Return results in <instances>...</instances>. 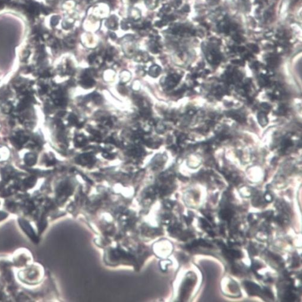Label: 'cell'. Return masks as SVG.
Listing matches in <instances>:
<instances>
[{
    "label": "cell",
    "mask_w": 302,
    "mask_h": 302,
    "mask_svg": "<svg viewBox=\"0 0 302 302\" xmlns=\"http://www.w3.org/2000/svg\"><path fill=\"white\" fill-rule=\"evenodd\" d=\"M24 161L28 165L32 166L36 162V156L33 153H29L24 157Z\"/></svg>",
    "instance_id": "cell-9"
},
{
    "label": "cell",
    "mask_w": 302,
    "mask_h": 302,
    "mask_svg": "<svg viewBox=\"0 0 302 302\" xmlns=\"http://www.w3.org/2000/svg\"><path fill=\"white\" fill-rule=\"evenodd\" d=\"M165 125L161 122H158L156 123V130L158 133H162L165 131Z\"/></svg>",
    "instance_id": "cell-15"
},
{
    "label": "cell",
    "mask_w": 302,
    "mask_h": 302,
    "mask_svg": "<svg viewBox=\"0 0 302 302\" xmlns=\"http://www.w3.org/2000/svg\"><path fill=\"white\" fill-rule=\"evenodd\" d=\"M182 10L183 11L186 12V13H188L190 11V7L188 5H184L183 7V8H182Z\"/></svg>",
    "instance_id": "cell-25"
},
{
    "label": "cell",
    "mask_w": 302,
    "mask_h": 302,
    "mask_svg": "<svg viewBox=\"0 0 302 302\" xmlns=\"http://www.w3.org/2000/svg\"><path fill=\"white\" fill-rule=\"evenodd\" d=\"M76 161L82 165H93L96 162V159L95 156L89 153L83 154L79 155L76 158Z\"/></svg>",
    "instance_id": "cell-1"
},
{
    "label": "cell",
    "mask_w": 302,
    "mask_h": 302,
    "mask_svg": "<svg viewBox=\"0 0 302 302\" xmlns=\"http://www.w3.org/2000/svg\"><path fill=\"white\" fill-rule=\"evenodd\" d=\"M86 99L88 100H93V101L94 102V103H95L96 104H98V105H99L100 104H102V101H103L102 97L100 96L99 94L95 93V92L87 96Z\"/></svg>",
    "instance_id": "cell-7"
},
{
    "label": "cell",
    "mask_w": 302,
    "mask_h": 302,
    "mask_svg": "<svg viewBox=\"0 0 302 302\" xmlns=\"http://www.w3.org/2000/svg\"><path fill=\"white\" fill-rule=\"evenodd\" d=\"M180 76L178 74H172L169 75L165 80V86L167 89H170L174 88L180 80Z\"/></svg>",
    "instance_id": "cell-2"
},
{
    "label": "cell",
    "mask_w": 302,
    "mask_h": 302,
    "mask_svg": "<svg viewBox=\"0 0 302 302\" xmlns=\"http://www.w3.org/2000/svg\"><path fill=\"white\" fill-rule=\"evenodd\" d=\"M110 36L113 39H115L116 38V35L114 33H113V32H111L110 33Z\"/></svg>",
    "instance_id": "cell-26"
},
{
    "label": "cell",
    "mask_w": 302,
    "mask_h": 302,
    "mask_svg": "<svg viewBox=\"0 0 302 302\" xmlns=\"http://www.w3.org/2000/svg\"><path fill=\"white\" fill-rule=\"evenodd\" d=\"M76 42V38L74 36H70L65 40V44L69 48H73Z\"/></svg>",
    "instance_id": "cell-14"
},
{
    "label": "cell",
    "mask_w": 302,
    "mask_h": 302,
    "mask_svg": "<svg viewBox=\"0 0 302 302\" xmlns=\"http://www.w3.org/2000/svg\"><path fill=\"white\" fill-rule=\"evenodd\" d=\"M258 119L259 124L262 126H265L268 124V119L266 114L264 113H261L258 114Z\"/></svg>",
    "instance_id": "cell-12"
},
{
    "label": "cell",
    "mask_w": 302,
    "mask_h": 302,
    "mask_svg": "<svg viewBox=\"0 0 302 302\" xmlns=\"http://www.w3.org/2000/svg\"><path fill=\"white\" fill-rule=\"evenodd\" d=\"M107 26L111 29H116L117 28L118 23H117V18L115 16H113L107 20Z\"/></svg>",
    "instance_id": "cell-10"
},
{
    "label": "cell",
    "mask_w": 302,
    "mask_h": 302,
    "mask_svg": "<svg viewBox=\"0 0 302 302\" xmlns=\"http://www.w3.org/2000/svg\"><path fill=\"white\" fill-rule=\"evenodd\" d=\"M226 251H227L228 255L231 258H237L241 256V253L239 252L238 251L234 250H226Z\"/></svg>",
    "instance_id": "cell-16"
},
{
    "label": "cell",
    "mask_w": 302,
    "mask_h": 302,
    "mask_svg": "<svg viewBox=\"0 0 302 302\" xmlns=\"http://www.w3.org/2000/svg\"><path fill=\"white\" fill-rule=\"evenodd\" d=\"M220 215L223 220H229L232 216V212L229 209H224L220 212Z\"/></svg>",
    "instance_id": "cell-13"
},
{
    "label": "cell",
    "mask_w": 302,
    "mask_h": 302,
    "mask_svg": "<svg viewBox=\"0 0 302 302\" xmlns=\"http://www.w3.org/2000/svg\"><path fill=\"white\" fill-rule=\"evenodd\" d=\"M102 156L103 157H104L106 159H113L115 158V155L114 154H110L108 152H104L102 153Z\"/></svg>",
    "instance_id": "cell-18"
},
{
    "label": "cell",
    "mask_w": 302,
    "mask_h": 302,
    "mask_svg": "<svg viewBox=\"0 0 302 302\" xmlns=\"http://www.w3.org/2000/svg\"><path fill=\"white\" fill-rule=\"evenodd\" d=\"M245 286L247 290V293L250 295H257L260 291V290H261L259 286L253 282H251L249 281L245 282Z\"/></svg>",
    "instance_id": "cell-4"
},
{
    "label": "cell",
    "mask_w": 302,
    "mask_h": 302,
    "mask_svg": "<svg viewBox=\"0 0 302 302\" xmlns=\"http://www.w3.org/2000/svg\"><path fill=\"white\" fill-rule=\"evenodd\" d=\"M96 58H97V56H96V55L95 54H90V55L88 57V61H89V63L90 64H93V63L95 62V61L96 60Z\"/></svg>",
    "instance_id": "cell-19"
},
{
    "label": "cell",
    "mask_w": 302,
    "mask_h": 302,
    "mask_svg": "<svg viewBox=\"0 0 302 302\" xmlns=\"http://www.w3.org/2000/svg\"><path fill=\"white\" fill-rule=\"evenodd\" d=\"M69 121L71 125H77L78 124V119L77 117L73 114H71L69 117Z\"/></svg>",
    "instance_id": "cell-17"
},
{
    "label": "cell",
    "mask_w": 302,
    "mask_h": 302,
    "mask_svg": "<svg viewBox=\"0 0 302 302\" xmlns=\"http://www.w3.org/2000/svg\"><path fill=\"white\" fill-rule=\"evenodd\" d=\"M233 39L234 40H235L236 42H241L243 40V39H242V37H241L240 35H234L233 36Z\"/></svg>",
    "instance_id": "cell-22"
},
{
    "label": "cell",
    "mask_w": 302,
    "mask_h": 302,
    "mask_svg": "<svg viewBox=\"0 0 302 302\" xmlns=\"http://www.w3.org/2000/svg\"><path fill=\"white\" fill-rule=\"evenodd\" d=\"M127 154L129 156H133V157H141L144 154V149H142L141 147L138 146H135L131 147L129 149H128Z\"/></svg>",
    "instance_id": "cell-5"
},
{
    "label": "cell",
    "mask_w": 302,
    "mask_h": 302,
    "mask_svg": "<svg viewBox=\"0 0 302 302\" xmlns=\"http://www.w3.org/2000/svg\"><path fill=\"white\" fill-rule=\"evenodd\" d=\"M138 1V0H130V1L132 3H136Z\"/></svg>",
    "instance_id": "cell-27"
},
{
    "label": "cell",
    "mask_w": 302,
    "mask_h": 302,
    "mask_svg": "<svg viewBox=\"0 0 302 302\" xmlns=\"http://www.w3.org/2000/svg\"><path fill=\"white\" fill-rule=\"evenodd\" d=\"M162 11H164V12H167V11H169L170 10V7L169 5H165L163 7V8L161 9Z\"/></svg>",
    "instance_id": "cell-24"
},
{
    "label": "cell",
    "mask_w": 302,
    "mask_h": 302,
    "mask_svg": "<svg viewBox=\"0 0 302 302\" xmlns=\"http://www.w3.org/2000/svg\"><path fill=\"white\" fill-rule=\"evenodd\" d=\"M74 142L76 147L82 148L87 144L88 140L84 135H78L75 137Z\"/></svg>",
    "instance_id": "cell-6"
},
{
    "label": "cell",
    "mask_w": 302,
    "mask_h": 302,
    "mask_svg": "<svg viewBox=\"0 0 302 302\" xmlns=\"http://www.w3.org/2000/svg\"><path fill=\"white\" fill-rule=\"evenodd\" d=\"M80 84L83 88L88 89L94 86L95 84V82L92 77L83 74Z\"/></svg>",
    "instance_id": "cell-3"
},
{
    "label": "cell",
    "mask_w": 302,
    "mask_h": 302,
    "mask_svg": "<svg viewBox=\"0 0 302 302\" xmlns=\"http://www.w3.org/2000/svg\"><path fill=\"white\" fill-rule=\"evenodd\" d=\"M129 24H130L129 23H128L126 21H123L121 23V27L123 28V29L124 30H127L129 28Z\"/></svg>",
    "instance_id": "cell-21"
},
{
    "label": "cell",
    "mask_w": 302,
    "mask_h": 302,
    "mask_svg": "<svg viewBox=\"0 0 302 302\" xmlns=\"http://www.w3.org/2000/svg\"><path fill=\"white\" fill-rule=\"evenodd\" d=\"M161 72V68L158 65H153L150 67L149 74L152 78H157Z\"/></svg>",
    "instance_id": "cell-8"
},
{
    "label": "cell",
    "mask_w": 302,
    "mask_h": 302,
    "mask_svg": "<svg viewBox=\"0 0 302 302\" xmlns=\"http://www.w3.org/2000/svg\"><path fill=\"white\" fill-rule=\"evenodd\" d=\"M248 46H249L251 49H252L254 52L257 53V52L259 51V48H258V47L257 45H255V44H249V45H248Z\"/></svg>",
    "instance_id": "cell-23"
},
{
    "label": "cell",
    "mask_w": 302,
    "mask_h": 302,
    "mask_svg": "<svg viewBox=\"0 0 302 302\" xmlns=\"http://www.w3.org/2000/svg\"><path fill=\"white\" fill-rule=\"evenodd\" d=\"M182 3V0H171V3L175 7H179Z\"/></svg>",
    "instance_id": "cell-20"
},
{
    "label": "cell",
    "mask_w": 302,
    "mask_h": 302,
    "mask_svg": "<svg viewBox=\"0 0 302 302\" xmlns=\"http://www.w3.org/2000/svg\"><path fill=\"white\" fill-rule=\"evenodd\" d=\"M149 49L152 53L156 54L160 51V47L156 40H151L149 44Z\"/></svg>",
    "instance_id": "cell-11"
}]
</instances>
